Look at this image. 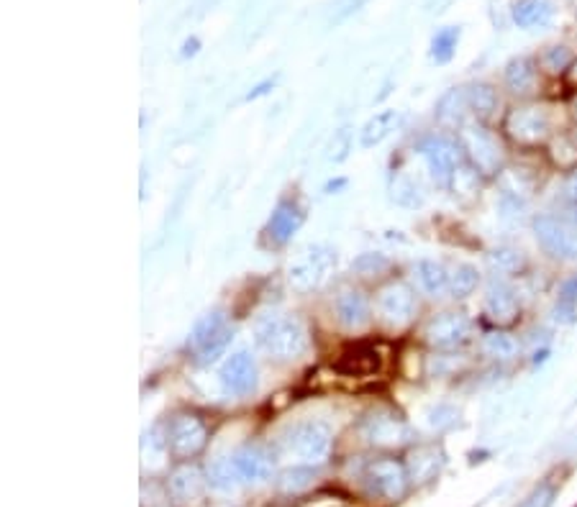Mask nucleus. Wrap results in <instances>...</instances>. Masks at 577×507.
<instances>
[{
  "instance_id": "obj_1",
  "label": "nucleus",
  "mask_w": 577,
  "mask_h": 507,
  "mask_svg": "<svg viewBox=\"0 0 577 507\" xmlns=\"http://www.w3.org/2000/svg\"><path fill=\"white\" fill-rule=\"evenodd\" d=\"M280 453L293 459V466H321L332 453V431L321 421H305L293 425L280 441Z\"/></svg>"
},
{
  "instance_id": "obj_2",
  "label": "nucleus",
  "mask_w": 577,
  "mask_h": 507,
  "mask_svg": "<svg viewBox=\"0 0 577 507\" xmlns=\"http://www.w3.org/2000/svg\"><path fill=\"white\" fill-rule=\"evenodd\" d=\"M262 349L277 362L301 359L308 349V331L295 315H273L257 328Z\"/></svg>"
},
{
  "instance_id": "obj_3",
  "label": "nucleus",
  "mask_w": 577,
  "mask_h": 507,
  "mask_svg": "<svg viewBox=\"0 0 577 507\" xmlns=\"http://www.w3.org/2000/svg\"><path fill=\"white\" fill-rule=\"evenodd\" d=\"M457 141L462 146V154L470 162V167L475 169L482 177H495L503 172V144L498 136L488 131L482 124H464L457 131Z\"/></svg>"
},
{
  "instance_id": "obj_4",
  "label": "nucleus",
  "mask_w": 577,
  "mask_h": 507,
  "mask_svg": "<svg viewBox=\"0 0 577 507\" xmlns=\"http://www.w3.org/2000/svg\"><path fill=\"white\" fill-rule=\"evenodd\" d=\"M336 267V252L326 244H313L308 246L288 269V282L298 293H311L318 290L323 282L329 280L332 269Z\"/></svg>"
},
{
  "instance_id": "obj_5",
  "label": "nucleus",
  "mask_w": 577,
  "mask_h": 507,
  "mask_svg": "<svg viewBox=\"0 0 577 507\" xmlns=\"http://www.w3.org/2000/svg\"><path fill=\"white\" fill-rule=\"evenodd\" d=\"M362 487L373 500L395 502L408 490L405 466L401 462H395V459H390V456L373 459L370 464L362 469Z\"/></svg>"
},
{
  "instance_id": "obj_6",
  "label": "nucleus",
  "mask_w": 577,
  "mask_h": 507,
  "mask_svg": "<svg viewBox=\"0 0 577 507\" xmlns=\"http://www.w3.org/2000/svg\"><path fill=\"white\" fill-rule=\"evenodd\" d=\"M534 236L539 246L562 262H577V224L562 215L542 213L534 218Z\"/></svg>"
},
{
  "instance_id": "obj_7",
  "label": "nucleus",
  "mask_w": 577,
  "mask_h": 507,
  "mask_svg": "<svg viewBox=\"0 0 577 507\" xmlns=\"http://www.w3.org/2000/svg\"><path fill=\"white\" fill-rule=\"evenodd\" d=\"M167 451L177 462H190L208 446V425L195 413H177L167 422Z\"/></svg>"
},
{
  "instance_id": "obj_8",
  "label": "nucleus",
  "mask_w": 577,
  "mask_h": 507,
  "mask_svg": "<svg viewBox=\"0 0 577 507\" xmlns=\"http://www.w3.org/2000/svg\"><path fill=\"white\" fill-rule=\"evenodd\" d=\"M421 159L426 162V169L432 180L439 187H452V180L457 174L462 162V146L457 139H449L444 134H433L419 144Z\"/></svg>"
},
{
  "instance_id": "obj_9",
  "label": "nucleus",
  "mask_w": 577,
  "mask_h": 507,
  "mask_svg": "<svg viewBox=\"0 0 577 507\" xmlns=\"http://www.w3.org/2000/svg\"><path fill=\"white\" fill-rule=\"evenodd\" d=\"M231 338H234V333H231L226 315L221 310H214V313H205L201 321L193 325L190 349L195 352L198 362L211 364V362H216L218 356H224V352L229 349Z\"/></svg>"
},
{
  "instance_id": "obj_10",
  "label": "nucleus",
  "mask_w": 577,
  "mask_h": 507,
  "mask_svg": "<svg viewBox=\"0 0 577 507\" xmlns=\"http://www.w3.org/2000/svg\"><path fill=\"white\" fill-rule=\"evenodd\" d=\"M503 131L508 134V139L519 146H539L552 134V115L547 108H539V105H521L508 111Z\"/></svg>"
},
{
  "instance_id": "obj_11",
  "label": "nucleus",
  "mask_w": 577,
  "mask_h": 507,
  "mask_svg": "<svg viewBox=\"0 0 577 507\" xmlns=\"http://www.w3.org/2000/svg\"><path fill=\"white\" fill-rule=\"evenodd\" d=\"M470 333H473L470 318H467L464 313H454V310L439 313V315L429 318L426 325H423V331H421L423 341H426L432 349H439V352L457 349V346H462V343L470 338Z\"/></svg>"
},
{
  "instance_id": "obj_12",
  "label": "nucleus",
  "mask_w": 577,
  "mask_h": 507,
  "mask_svg": "<svg viewBox=\"0 0 577 507\" xmlns=\"http://www.w3.org/2000/svg\"><path fill=\"white\" fill-rule=\"evenodd\" d=\"M377 315L390 328H405L416 315V293L405 282H390L377 293Z\"/></svg>"
},
{
  "instance_id": "obj_13",
  "label": "nucleus",
  "mask_w": 577,
  "mask_h": 507,
  "mask_svg": "<svg viewBox=\"0 0 577 507\" xmlns=\"http://www.w3.org/2000/svg\"><path fill=\"white\" fill-rule=\"evenodd\" d=\"M218 380L224 384V390L234 397H249L257 390V362L249 352L231 353L229 359L221 364Z\"/></svg>"
},
{
  "instance_id": "obj_14",
  "label": "nucleus",
  "mask_w": 577,
  "mask_h": 507,
  "mask_svg": "<svg viewBox=\"0 0 577 507\" xmlns=\"http://www.w3.org/2000/svg\"><path fill=\"white\" fill-rule=\"evenodd\" d=\"M385 364L383 349L377 343H352L344 352L339 353V359L333 362V369L344 377H375L377 372Z\"/></svg>"
},
{
  "instance_id": "obj_15",
  "label": "nucleus",
  "mask_w": 577,
  "mask_h": 507,
  "mask_svg": "<svg viewBox=\"0 0 577 507\" xmlns=\"http://www.w3.org/2000/svg\"><path fill=\"white\" fill-rule=\"evenodd\" d=\"M482 310L488 315V321L495 325H513L519 321V297L513 293V287L503 280V277H492L491 284L485 287V300H482Z\"/></svg>"
},
{
  "instance_id": "obj_16",
  "label": "nucleus",
  "mask_w": 577,
  "mask_h": 507,
  "mask_svg": "<svg viewBox=\"0 0 577 507\" xmlns=\"http://www.w3.org/2000/svg\"><path fill=\"white\" fill-rule=\"evenodd\" d=\"M362 436L367 438L375 446H395L408 436V425L395 413V410L380 408L373 410L364 421H362Z\"/></svg>"
},
{
  "instance_id": "obj_17",
  "label": "nucleus",
  "mask_w": 577,
  "mask_h": 507,
  "mask_svg": "<svg viewBox=\"0 0 577 507\" xmlns=\"http://www.w3.org/2000/svg\"><path fill=\"white\" fill-rule=\"evenodd\" d=\"M303 205H301L295 197H285V200L277 203L273 218H270V224L264 228V239L270 241V246H285V244L295 236V231L303 225Z\"/></svg>"
},
{
  "instance_id": "obj_18",
  "label": "nucleus",
  "mask_w": 577,
  "mask_h": 507,
  "mask_svg": "<svg viewBox=\"0 0 577 507\" xmlns=\"http://www.w3.org/2000/svg\"><path fill=\"white\" fill-rule=\"evenodd\" d=\"M231 464L239 482L244 484H260L264 479L273 477L274 456L262 446H244L231 456Z\"/></svg>"
},
{
  "instance_id": "obj_19",
  "label": "nucleus",
  "mask_w": 577,
  "mask_h": 507,
  "mask_svg": "<svg viewBox=\"0 0 577 507\" xmlns=\"http://www.w3.org/2000/svg\"><path fill=\"white\" fill-rule=\"evenodd\" d=\"M333 310H336V321L344 325L346 331H362V328H367L370 321H373L370 300L362 295L360 290H354V287H346V290H342L336 295Z\"/></svg>"
},
{
  "instance_id": "obj_20",
  "label": "nucleus",
  "mask_w": 577,
  "mask_h": 507,
  "mask_svg": "<svg viewBox=\"0 0 577 507\" xmlns=\"http://www.w3.org/2000/svg\"><path fill=\"white\" fill-rule=\"evenodd\" d=\"M170 492L177 505H198L205 492V479L195 466H180L170 479Z\"/></svg>"
},
{
  "instance_id": "obj_21",
  "label": "nucleus",
  "mask_w": 577,
  "mask_h": 507,
  "mask_svg": "<svg viewBox=\"0 0 577 507\" xmlns=\"http://www.w3.org/2000/svg\"><path fill=\"white\" fill-rule=\"evenodd\" d=\"M467 113H470L467 93H464V87H460V90L454 87V90H449L447 95L439 100V105H436V121L444 128L460 131L467 124Z\"/></svg>"
},
{
  "instance_id": "obj_22",
  "label": "nucleus",
  "mask_w": 577,
  "mask_h": 507,
  "mask_svg": "<svg viewBox=\"0 0 577 507\" xmlns=\"http://www.w3.org/2000/svg\"><path fill=\"white\" fill-rule=\"evenodd\" d=\"M401 124H403V115L398 111L377 113L375 118H370L360 131V146L362 149H373L377 144H383L393 131L401 128Z\"/></svg>"
},
{
  "instance_id": "obj_23",
  "label": "nucleus",
  "mask_w": 577,
  "mask_h": 507,
  "mask_svg": "<svg viewBox=\"0 0 577 507\" xmlns=\"http://www.w3.org/2000/svg\"><path fill=\"white\" fill-rule=\"evenodd\" d=\"M505 84L513 95H532L536 90V65L529 56H519L505 67Z\"/></svg>"
},
{
  "instance_id": "obj_24",
  "label": "nucleus",
  "mask_w": 577,
  "mask_h": 507,
  "mask_svg": "<svg viewBox=\"0 0 577 507\" xmlns=\"http://www.w3.org/2000/svg\"><path fill=\"white\" fill-rule=\"evenodd\" d=\"M413 274H416L421 290L429 297H442L449 290V272L439 262L421 259L419 264L413 267Z\"/></svg>"
},
{
  "instance_id": "obj_25",
  "label": "nucleus",
  "mask_w": 577,
  "mask_h": 507,
  "mask_svg": "<svg viewBox=\"0 0 577 507\" xmlns=\"http://www.w3.org/2000/svg\"><path fill=\"white\" fill-rule=\"evenodd\" d=\"M442 466H444V453L436 449V446H421L408 459L411 477L416 479V482H429V479H433L439 474Z\"/></svg>"
},
{
  "instance_id": "obj_26",
  "label": "nucleus",
  "mask_w": 577,
  "mask_h": 507,
  "mask_svg": "<svg viewBox=\"0 0 577 507\" xmlns=\"http://www.w3.org/2000/svg\"><path fill=\"white\" fill-rule=\"evenodd\" d=\"M467 93V103H470V113H475V118L488 121L492 113L498 111V93L495 87L488 83H473L470 87H464Z\"/></svg>"
},
{
  "instance_id": "obj_27",
  "label": "nucleus",
  "mask_w": 577,
  "mask_h": 507,
  "mask_svg": "<svg viewBox=\"0 0 577 507\" xmlns=\"http://www.w3.org/2000/svg\"><path fill=\"white\" fill-rule=\"evenodd\" d=\"M552 0H519L513 8V21L521 28H534L544 26L552 18Z\"/></svg>"
},
{
  "instance_id": "obj_28",
  "label": "nucleus",
  "mask_w": 577,
  "mask_h": 507,
  "mask_svg": "<svg viewBox=\"0 0 577 507\" xmlns=\"http://www.w3.org/2000/svg\"><path fill=\"white\" fill-rule=\"evenodd\" d=\"M482 352L495 362H513L519 356L521 346L513 336H508L503 331H492L482 338Z\"/></svg>"
},
{
  "instance_id": "obj_29",
  "label": "nucleus",
  "mask_w": 577,
  "mask_h": 507,
  "mask_svg": "<svg viewBox=\"0 0 577 507\" xmlns=\"http://www.w3.org/2000/svg\"><path fill=\"white\" fill-rule=\"evenodd\" d=\"M480 284V272L473 264H457L449 274V293L452 297H470Z\"/></svg>"
},
{
  "instance_id": "obj_30",
  "label": "nucleus",
  "mask_w": 577,
  "mask_h": 507,
  "mask_svg": "<svg viewBox=\"0 0 577 507\" xmlns=\"http://www.w3.org/2000/svg\"><path fill=\"white\" fill-rule=\"evenodd\" d=\"M352 269L360 274L362 280H375V277H383L390 272V259L385 254H362L352 262Z\"/></svg>"
},
{
  "instance_id": "obj_31",
  "label": "nucleus",
  "mask_w": 577,
  "mask_h": 507,
  "mask_svg": "<svg viewBox=\"0 0 577 507\" xmlns=\"http://www.w3.org/2000/svg\"><path fill=\"white\" fill-rule=\"evenodd\" d=\"M554 318L560 323H572L577 318V280H570L554 303Z\"/></svg>"
},
{
  "instance_id": "obj_32",
  "label": "nucleus",
  "mask_w": 577,
  "mask_h": 507,
  "mask_svg": "<svg viewBox=\"0 0 577 507\" xmlns=\"http://www.w3.org/2000/svg\"><path fill=\"white\" fill-rule=\"evenodd\" d=\"M488 264L495 272V277H505V274L519 272L523 267V259L516 249H495L492 254H488Z\"/></svg>"
},
{
  "instance_id": "obj_33",
  "label": "nucleus",
  "mask_w": 577,
  "mask_h": 507,
  "mask_svg": "<svg viewBox=\"0 0 577 507\" xmlns=\"http://www.w3.org/2000/svg\"><path fill=\"white\" fill-rule=\"evenodd\" d=\"M552 162L560 169H577V144L567 136L552 141Z\"/></svg>"
},
{
  "instance_id": "obj_34",
  "label": "nucleus",
  "mask_w": 577,
  "mask_h": 507,
  "mask_svg": "<svg viewBox=\"0 0 577 507\" xmlns=\"http://www.w3.org/2000/svg\"><path fill=\"white\" fill-rule=\"evenodd\" d=\"M457 42H460V31L457 28H444L433 36L432 44V55L436 62H449L454 49H457Z\"/></svg>"
},
{
  "instance_id": "obj_35",
  "label": "nucleus",
  "mask_w": 577,
  "mask_h": 507,
  "mask_svg": "<svg viewBox=\"0 0 577 507\" xmlns=\"http://www.w3.org/2000/svg\"><path fill=\"white\" fill-rule=\"evenodd\" d=\"M554 497H557V487L552 482H542L539 487H534L529 497L519 502L516 507H552L554 505Z\"/></svg>"
},
{
  "instance_id": "obj_36",
  "label": "nucleus",
  "mask_w": 577,
  "mask_h": 507,
  "mask_svg": "<svg viewBox=\"0 0 577 507\" xmlns=\"http://www.w3.org/2000/svg\"><path fill=\"white\" fill-rule=\"evenodd\" d=\"M419 184L413 183V180H408V177H401L398 183L393 184V197L401 203V205H419L421 203V195H419Z\"/></svg>"
},
{
  "instance_id": "obj_37",
  "label": "nucleus",
  "mask_w": 577,
  "mask_h": 507,
  "mask_svg": "<svg viewBox=\"0 0 577 507\" xmlns=\"http://www.w3.org/2000/svg\"><path fill=\"white\" fill-rule=\"evenodd\" d=\"M544 65H547L549 72L567 70V67H570V55H567V49H564V46L549 49L547 56H544Z\"/></svg>"
},
{
  "instance_id": "obj_38",
  "label": "nucleus",
  "mask_w": 577,
  "mask_h": 507,
  "mask_svg": "<svg viewBox=\"0 0 577 507\" xmlns=\"http://www.w3.org/2000/svg\"><path fill=\"white\" fill-rule=\"evenodd\" d=\"M295 507H346V502L339 497V494L321 492V494H313V497H308V500H303V502H298Z\"/></svg>"
},
{
  "instance_id": "obj_39",
  "label": "nucleus",
  "mask_w": 577,
  "mask_h": 507,
  "mask_svg": "<svg viewBox=\"0 0 577 507\" xmlns=\"http://www.w3.org/2000/svg\"><path fill=\"white\" fill-rule=\"evenodd\" d=\"M562 200L570 205H577V169H572L567 174V180L562 184Z\"/></svg>"
},
{
  "instance_id": "obj_40",
  "label": "nucleus",
  "mask_w": 577,
  "mask_h": 507,
  "mask_svg": "<svg viewBox=\"0 0 577 507\" xmlns=\"http://www.w3.org/2000/svg\"><path fill=\"white\" fill-rule=\"evenodd\" d=\"M333 149H339V154H336V162L339 159H344L346 152H349V128H342L339 134H336V141L332 144V152Z\"/></svg>"
},
{
  "instance_id": "obj_41",
  "label": "nucleus",
  "mask_w": 577,
  "mask_h": 507,
  "mask_svg": "<svg viewBox=\"0 0 577 507\" xmlns=\"http://www.w3.org/2000/svg\"><path fill=\"white\" fill-rule=\"evenodd\" d=\"M567 80H570L572 84H577V62L570 65V70H567Z\"/></svg>"
},
{
  "instance_id": "obj_42",
  "label": "nucleus",
  "mask_w": 577,
  "mask_h": 507,
  "mask_svg": "<svg viewBox=\"0 0 577 507\" xmlns=\"http://www.w3.org/2000/svg\"><path fill=\"white\" fill-rule=\"evenodd\" d=\"M572 111H575V118H577V100H575V105H572Z\"/></svg>"
}]
</instances>
